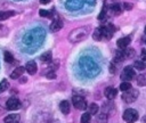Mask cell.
Segmentation results:
<instances>
[{"label": "cell", "mask_w": 146, "mask_h": 123, "mask_svg": "<svg viewBox=\"0 0 146 123\" xmlns=\"http://www.w3.org/2000/svg\"><path fill=\"white\" fill-rule=\"evenodd\" d=\"M43 30L40 28H35L30 31L29 33L25 34L23 41L26 46L31 47V46H38L40 42H42V38H43Z\"/></svg>", "instance_id": "1"}, {"label": "cell", "mask_w": 146, "mask_h": 123, "mask_svg": "<svg viewBox=\"0 0 146 123\" xmlns=\"http://www.w3.org/2000/svg\"><path fill=\"white\" fill-rule=\"evenodd\" d=\"M90 33V27L89 26H81L75 30H73L68 34V40L71 42H79L83 39H86Z\"/></svg>", "instance_id": "2"}, {"label": "cell", "mask_w": 146, "mask_h": 123, "mask_svg": "<svg viewBox=\"0 0 146 123\" xmlns=\"http://www.w3.org/2000/svg\"><path fill=\"white\" fill-rule=\"evenodd\" d=\"M138 93H139L138 90L131 88V89H129L127 91H123V93H122V100L124 102H127V104L133 102L138 98Z\"/></svg>", "instance_id": "3"}, {"label": "cell", "mask_w": 146, "mask_h": 123, "mask_svg": "<svg viewBox=\"0 0 146 123\" xmlns=\"http://www.w3.org/2000/svg\"><path fill=\"white\" fill-rule=\"evenodd\" d=\"M122 117H123V120L125 122L133 123V122H136L138 120V112L136 109H133V108H128V109L124 110Z\"/></svg>", "instance_id": "4"}, {"label": "cell", "mask_w": 146, "mask_h": 123, "mask_svg": "<svg viewBox=\"0 0 146 123\" xmlns=\"http://www.w3.org/2000/svg\"><path fill=\"white\" fill-rule=\"evenodd\" d=\"M72 102H73V106L76 108V109H86L87 108V101L84 98H82L81 96L79 95H75L72 97Z\"/></svg>", "instance_id": "5"}, {"label": "cell", "mask_w": 146, "mask_h": 123, "mask_svg": "<svg viewBox=\"0 0 146 123\" xmlns=\"http://www.w3.org/2000/svg\"><path fill=\"white\" fill-rule=\"evenodd\" d=\"M135 77V69L131 66H127L124 67L123 72L121 73V80L122 81H130Z\"/></svg>", "instance_id": "6"}, {"label": "cell", "mask_w": 146, "mask_h": 123, "mask_svg": "<svg viewBox=\"0 0 146 123\" xmlns=\"http://www.w3.org/2000/svg\"><path fill=\"white\" fill-rule=\"evenodd\" d=\"M83 0H67L66 1V8L70 10H78L82 8L83 6Z\"/></svg>", "instance_id": "7"}, {"label": "cell", "mask_w": 146, "mask_h": 123, "mask_svg": "<svg viewBox=\"0 0 146 123\" xmlns=\"http://www.w3.org/2000/svg\"><path fill=\"white\" fill-rule=\"evenodd\" d=\"M6 107H7V109H9V110H16V109H18V108L21 107V101H19L17 98L11 97V98H9V99L7 100Z\"/></svg>", "instance_id": "8"}, {"label": "cell", "mask_w": 146, "mask_h": 123, "mask_svg": "<svg viewBox=\"0 0 146 123\" xmlns=\"http://www.w3.org/2000/svg\"><path fill=\"white\" fill-rule=\"evenodd\" d=\"M131 42V38L130 36H124V38H121L116 41V46L120 48V49H125Z\"/></svg>", "instance_id": "9"}, {"label": "cell", "mask_w": 146, "mask_h": 123, "mask_svg": "<svg viewBox=\"0 0 146 123\" xmlns=\"http://www.w3.org/2000/svg\"><path fill=\"white\" fill-rule=\"evenodd\" d=\"M103 34H104V39L110 40L114 34V27L111 24L107 25V26H104L103 27Z\"/></svg>", "instance_id": "10"}, {"label": "cell", "mask_w": 146, "mask_h": 123, "mask_svg": "<svg viewBox=\"0 0 146 123\" xmlns=\"http://www.w3.org/2000/svg\"><path fill=\"white\" fill-rule=\"evenodd\" d=\"M25 69H26L27 73L31 74V75L35 74V73H36V69H38L36 63H35L34 60H30V62H27L26 65H25Z\"/></svg>", "instance_id": "11"}, {"label": "cell", "mask_w": 146, "mask_h": 123, "mask_svg": "<svg viewBox=\"0 0 146 123\" xmlns=\"http://www.w3.org/2000/svg\"><path fill=\"white\" fill-rule=\"evenodd\" d=\"M63 27V22L60 20V19H54L52 22H51V24H50V26H49V28H50V31L51 32H57V31H59L60 28Z\"/></svg>", "instance_id": "12"}, {"label": "cell", "mask_w": 146, "mask_h": 123, "mask_svg": "<svg viewBox=\"0 0 146 123\" xmlns=\"http://www.w3.org/2000/svg\"><path fill=\"white\" fill-rule=\"evenodd\" d=\"M104 95H105V97H106L107 99L111 100V99H114V98L116 97V95H117V90L114 89V88H112V87H108V88L105 89Z\"/></svg>", "instance_id": "13"}, {"label": "cell", "mask_w": 146, "mask_h": 123, "mask_svg": "<svg viewBox=\"0 0 146 123\" xmlns=\"http://www.w3.org/2000/svg\"><path fill=\"white\" fill-rule=\"evenodd\" d=\"M24 71H25V67H23V66H18V67H16V68L11 72L10 77H11V79H18L19 76L23 75Z\"/></svg>", "instance_id": "14"}, {"label": "cell", "mask_w": 146, "mask_h": 123, "mask_svg": "<svg viewBox=\"0 0 146 123\" xmlns=\"http://www.w3.org/2000/svg\"><path fill=\"white\" fill-rule=\"evenodd\" d=\"M59 109H60V112H62L63 114H68V113H70V109H71L70 102H68L67 100L60 101V104H59Z\"/></svg>", "instance_id": "15"}, {"label": "cell", "mask_w": 146, "mask_h": 123, "mask_svg": "<svg viewBox=\"0 0 146 123\" xmlns=\"http://www.w3.org/2000/svg\"><path fill=\"white\" fill-rule=\"evenodd\" d=\"M21 120V116L18 114H10L5 117V123H18Z\"/></svg>", "instance_id": "16"}, {"label": "cell", "mask_w": 146, "mask_h": 123, "mask_svg": "<svg viewBox=\"0 0 146 123\" xmlns=\"http://www.w3.org/2000/svg\"><path fill=\"white\" fill-rule=\"evenodd\" d=\"M92 38L96 41H100L102 39H104V34H103V27H97L94 33H92Z\"/></svg>", "instance_id": "17"}, {"label": "cell", "mask_w": 146, "mask_h": 123, "mask_svg": "<svg viewBox=\"0 0 146 123\" xmlns=\"http://www.w3.org/2000/svg\"><path fill=\"white\" fill-rule=\"evenodd\" d=\"M15 15V11L14 10H7V11H0V22L5 20V19H8L10 18L11 16Z\"/></svg>", "instance_id": "18"}, {"label": "cell", "mask_w": 146, "mask_h": 123, "mask_svg": "<svg viewBox=\"0 0 146 123\" xmlns=\"http://www.w3.org/2000/svg\"><path fill=\"white\" fill-rule=\"evenodd\" d=\"M51 58H52L51 51H46V52H43V54L40 56V60L43 62V63H49V62H51Z\"/></svg>", "instance_id": "19"}, {"label": "cell", "mask_w": 146, "mask_h": 123, "mask_svg": "<svg viewBox=\"0 0 146 123\" xmlns=\"http://www.w3.org/2000/svg\"><path fill=\"white\" fill-rule=\"evenodd\" d=\"M136 81H137V84H138V85H140V87H145V85H146V75H144V74L137 75Z\"/></svg>", "instance_id": "20"}, {"label": "cell", "mask_w": 146, "mask_h": 123, "mask_svg": "<svg viewBox=\"0 0 146 123\" xmlns=\"http://www.w3.org/2000/svg\"><path fill=\"white\" fill-rule=\"evenodd\" d=\"M133 67L136 69H138V71H143L146 67V65H145V62L144 60H136L133 63Z\"/></svg>", "instance_id": "21"}, {"label": "cell", "mask_w": 146, "mask_h": 123, "mask_svg": "<svg viewBox=\"0 0 146 123\" xmlns=\"http://www.w3.org/2000/svg\"><path fill=\"white\" fill-rule=\"evenodd\" d=\"M129 89H131V84H130V82L129 81H123L121 84H120V90L123 92V91H127V90H129Z\"/></svg>", "instance_id": "22"}, {"label": "cell", "mask_w": 146, "mask_h": 123, "mask_svg": "<svg viewBox=\"0 0 146 123\" xmlns=\"http://www.w3.org/2000/svg\"><path fill=\"white\" fill-rule=\"evenodd\" d=\"M96 120H97L98 123H107V115L104 114V113H100V114L97 115Z\"/></svg>", "instance_id": "23"}, {"label": "cell", "mask_w": 146, "mask_h": 123, "mask_svg": "<svg viewBox=\"0 0 146 123\" xmlns=\"http://www.w3.org/2000/svg\"><path fill=\"white\" fill-rule=\"evenodd\" d=\"M3 58H5V60L7 62V63H13L14 62V56L11 55V52H9V51H5L3 52Z\"/></svg>", "instance_id": "24"}, {"label": "cell", "mask_w": 146, "mask_h": 123, "mask_svg": "<svg viewBox=\"0 0 146 123\" xmlns=\"http://www.w3.org/2000/svg\"><path fill=\"white\" fill-rule=\"evenodd\" d=\"M98 109H99V108H98V105H97V104H94V102H92V104L89 105V113H90L91 115L97 114V113H98Z\"/></svg>", "instance_id": "25"}, {"label": "cell", "mask_w": 146, "mask_h": 123, "mask_svg": "<svg viewBox=\"0 0 146 123\" xmlns=\"http://www.w3.org/2000/svg\"><path fill=\"white\" fill-rule=\"evenodd\" d=\"M8 88H9V82L7 80H2L0 82V93L3 92V91H6Z\"/></svg>", "instance_id": "26"}, {"label": "cell", "mask_w": 146, "mask_h": 123, "mask_svg": "<svg viewBox=\"0 0 146 123\" xmlns=\"http://www.w3.org/2000/svg\"><path fill=\"white\" fill-rule=\"evenodd\" d=\"M90 113H83L82 115H81V118H80V121H81V123H89L90 122Z\"/></svg>", "instance_id": "27"}, {"label": "cell", "mask_w": 146, "mask_h": 123, "mask_svg": "<svg viewBox=\"0 0 146 123\" xmlns=\"http://www.w3.org/2000/svg\"><path fill=\"white\" fill-rule=\"evenodd\" d=\"M112 10H113L115 14H120V13H121V7H120V5H119V3H114V5L112 6Z\"/></svg>", "instance_id": "28"}, {"label": "cell", "mask_w": 146, "mask_h": 123, "mask_svg": "<svg viewBox=\"0 0 146 123\" xmlns=\"http://www.w3.org/2000/svg\"><path fill=\"white\" fill-rule=\"evenodd\" d=\"M39 14H40V16H42V17H51V14H50V11H48V10H44V9H41V10L39 11Z\"/></svg>", "instance_id": "29"}, {"label": "cell", "mask_w": 146, "mask_h": 123, "mask_svg": "<svg viewBox=\"0 0 146 123\" xmlns=\"http://www.w3.org/2000/svg\"><path fill=\"white\" fill-rule=\"evenodd\" d=\"M7 33H8V28L6 26H3V25H0V36L6 35Z\"/></svg>", "instance_id": "30"}, {"label": "cell", "mask_w": 146, "mask_h": 123, "mask_svg": "<svg viewBox=\"0 0 146 123\" xmlns=\"http://www.w3.org/2000/svg\"><path fill=\"white\" fill-rule=\"evenodd\" d=\"M105 15H106V9H105V7H104L103 10H102V13L98 15V19H103V18L105 17Z\"/></svg>", "instance_id": "31"}, {"label": "cell", "mask_w": 146, "mask_h": 123, "mask_svg": "<svg viewBox=\"0 0 146 123\" xmlns=\"http://www.w3.org/2000/svg\"><path fill=\"white\" fill-rule=\"evenodd\" d=\"M47 77H48V79H55V77H56V74H55V72H54V71H51V72L47 73Z\"/></svg>", "instance_id": "32"}, {"label": "cell", "mask_w": 146, "mask_h": 123, "mask_svg": "<svg viewBox=\"0 0 146 123\" xmlns=\"http://www.w3.org/2000/svg\"><path fill=\"white\" fill-rule=\"evenodd\" d=\"M124 9H125V10H130V9H132V3H128V2H125V3H124Z\"/></svg>", "instance_id": "33"}, {"label": "cell", "mask_w": 146, "mask_h": 123, "mask_svg": "<svg viewBox=\"0 0 146 123\" xmlns=\"http://www.w3.org/2000/svg\"><path fill=\"white\" fill-rule=\"evenodd\" d=\"M141 59L145 62L146 60V49H143L141 50Z\"/></svg>", "instance_id": "34"}, {"label": "cell", "mask_w": 146, "mask_h": 123, "mask_svg": "<svg viewBox=\"0 0 146 123\" xmlns=\"http://www.w3.org/2000/svg\"><path fill=\"white\" fill-rule=\"evenodd\" d=\"M110 71H111V73H114L115 72V68H114V64L113 63L110 65Z\"/></svg>", "instance_id": "35"}, {"label": "cell", "mask_w": 146, "mask_h": 123, "mask_svg": "<svg viewBox=\"0 0 146 123\" xmlns=\"http://www.w3.org/2000/svg\"><path fill=\"white\" fill-rule=\"evenodd\" d=\"M51 0H40V3H42V5H47V3H49Z\"/></svg>", "instance_id": "36"}, {"label": "cell", "mask_w": 146, "mask_h": 123, "mask_svg": "<svg viewBox=\"0 0 146 123\" xmlns=\"http://www.w3.org/2000/svg\"><path fill=\"white\" fill-rule=\"evenodd\" d=\"M145 34H146V26H145Z\"/></svg>", "instance_id": "37"}, {"label": "cell", "mask_w": 146, "mask_h": 123, "mask_svg": "<svg viewBox=\"0 0 146 123\" xmlns=\"http://www.w3.org/2000/svg\"><path fill=\"white\" fill-rule=\"evenodd\" d=\"M145 43H146V40H145Z\"/></svg>", "instance_id": "38"}]
</instances>
